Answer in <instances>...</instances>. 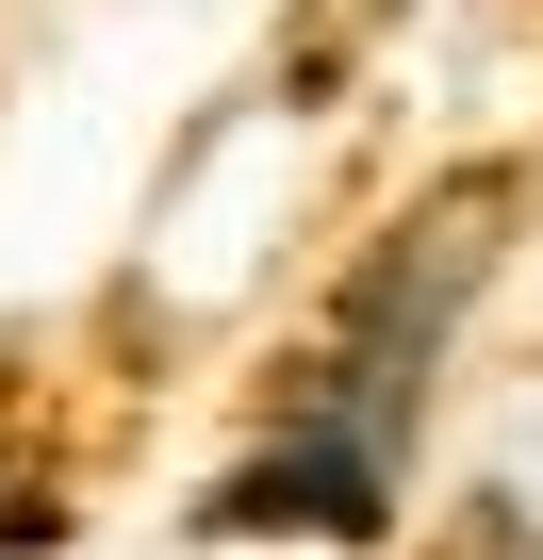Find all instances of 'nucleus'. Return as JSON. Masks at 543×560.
Segmentation results:
<instances>
[{"label":"nucleus","mask_w":543,"mask_h":560,"mask_svg":"<svg viewBox=\"0 0 543 560\" xmlns=\"http://www.w3.org/2000/svg\"><path fill=\"white\" fill-rule=\"evenodd\" d=\"M214 527H330V544H363L379 527V429H281L214 494Z\"/></svg>","instance_id":"1"},{"label":"nucleus","mask_w":543,"mask_h":560,"mask_svg":"<svg viewBox=\"0 0 543 560\" xmlns=\"http://www.w3.org/2000/svg\"><path fill=\"white\" fill-rule=\"evenodd\" d=\"M0 527H17V544H34V527H50V494H0Z\"/></svg>","instance_id":"2"}]
</instances>
